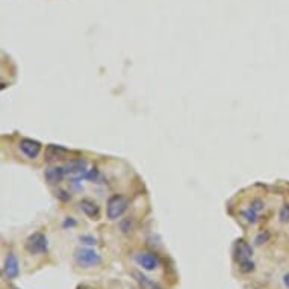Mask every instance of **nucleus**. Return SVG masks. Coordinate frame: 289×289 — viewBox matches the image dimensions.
<instances>
[{"mask_svg":"<svg viewBox=\"0 0 289 289\" xmlns=\"http://www.w3.org/2000/svg\"><path fill=\"white\" fill-rule=\"evenodd\" d=\"M130 204V200L127 195H123V194H114L109 200H108V204H106V215L109 220H118L120 217L124 215V212L127 211Z\"/></svg>","mask_w":289,"mask_h":289,"instance_id":"1","label":"nucleus"},{"mask_svg":"<svg viewBox=\"0 0 289 289\" xmlns=\"http://www.w3.org/2000/svg\"><path fill=\"white\" fill-rule=\"evenodd\" d=\"M73 256H74V262L82 268H93V267H98L101 264V256L93 248L79 247L74 250Z\"/></svg>","mask_w":289,"mask_h":289,"instance_id":"2","label":"nucleus"},{"mask_svg":"<svg viewBox=\"0 0 289 289\" xmlns=\"http://www.w3.org/2000/svg\"><path fill=\"white\" fill-rule=\"evenodd\" d=\"M48 248L47 237L41 232L32 233L26 241V250L31 254H44Z\"/></svg>","mask_w":289,"mask_h":289,"instance_id":"3","label":"nucleus"},{"mask_svg":"<svg viewBox=\"0 0 289 289\" xmlns=\"http://www.w3.org/2000/svg\"><path fill=\"white\" fill-rule=\"evenodd\" d=\"M3 276L6 280H14L20 276V264H18V259L17 256L9 251L5 257V262H3Z\"/></svg>","mask_w":289,"mask_h":289,"instance_id":"4","label":"nucleus"},{"mask_svg":"<svg viewBox=\"0 0 289 289\" xmlns=\"http://www.w3.org/2000/svg\"><path fill=\"white\" fill-rule=\"evenodd\" d=\"M18 148L28 159H37L38 154L41 153V143L31 138H23L18 143Z\"/></svg>","mask_w":289,"mask_h":289,"instance_id":"5","label":"nucleus"},{"mask_svg":"<svg viewBox=\"0 0 289 289\" xmlns=\"http://www.w3.org/2000/svg\"><path fill=\"white\" fill-rule=\"evenodd\" d=\"M65 173L67 174H71V176H84L88 170V161L84 159V157H77V159H71L65 164Z\"/></svg>","mask_w":289,"mask_h":289,"instance_id":"6","label":"nucleus"},{"mask_svg":"<svg viewBox=\"0 0 289 289\" xmlns=\"http://www.w3.org/2000/svg\"><path fill=\"white\" fill-rule=\"evenodd\" d=\"M137 264L144 268L147 271H153L159 267V257L157 254L154 253H150V251H143V253H138L137 257H135Z\"/></svg>","mask_w":289,"mask_h":289,"instance_id":"7","label":"nucleus"},{"mask_svg":"<svg viewBox=\"0 0 289 289\" xmlns=\"http://www.w3.org/2000/svg\"><path fill=\"white\" fill-rule=\"evenodd\" d=\"M233 256H235V260L240 264L242 260H247V259H251L253 256V248L248 242H245L244 240L235 242V247H233Z\"/></svg>","mask_w":289,"mask_h":289,"instance_id":"8","label":"nucleus"},{"mask_svg":"<svg viewBox=\"0 0 289 289\" xmlns=\"http://www.w3.org/2000/svg\"><path fill=\"white\" fill-rule=\"evenodd\" d=\"M81 211L91 220H98L100 218V206L97 204L96 201L90 200V198H84L79 203Z\"/></svg>","mask_w":289,"mask_h":289,"instance_id":"9","label":"nucleus"},{"mask_svg":"<svg viewBox=\"0 0 289 289\" xmlns=\"http://www.w3.org/2000/svg\"><path fill=\"white\" fill-rule=\"evenodd\" d=\"M65 168L64 167H48L44 171V179L50 185H58L59 182H62L64 176H65Z\"/></svg>","mask_w":289,"mask_h":289,"instance_id":"10","label":"nucleus"},{"mask_svg":"<svg viewBox=\"0 0 289 289\" xmlns=\"http://www.w3.org/2000/svg\"><path fill=\"white\" fill-rule=\"evenodd\" d=\"M70 154V151L62 147V145L50 144L46 148V159L48 162H53V161H61V159H65L67 156Z\"/></svg>","mask_w":289,"mask_h":289,"instance_id":"11","label":"nucleus"},{"mask_svg":"<svg viewBox=\"0 0 289 289\" xmlns=\"http://www.w3.org/2000/svg\"><path fill=\"white\" fill-rule=\"evenodd\" d=\"M134 276L137 277V280H138V282H140V283H141V285H143L145 289H154V288H156V285H154V283H153L151 280H148V279H147L145 276H143L141 273H138V271H134Z\"/></svg>","mask_w":289,"mask_h":289,"instance_id":"12","label":"nucleus"},{"mask_svg":"<svg viewBox=\"0 0 289 289\" xmlns=\"http://www.w3.org/2000/svg\"><path fill=\"white\" fill-rule=\"evenodd\" d=\"M242 217L248 221V223H251V224H254L256 221H257V212L256 211H253L251 207H248V209H245V211H242Z\"/></svg>","mask_w":289,"mask_h":289,"instance_id":"13","label":"nucleus"},{"mask_svg":"<svg viewBox=\"0 0 289 289\" xmlns=\"http://www.w3.org/2000/svg\"><path fill=\"white\" fill-rule=\"evenodd\" d=\"M134 229H135L134 218H126V220L121 221V230H123V233H130Z\"/></svg>","mask_w":289,"mask_h":289,"instance_id":"14","label":"nucleus"},{"mask_svg":"<svg viewBox=\"0 0 289 289\" xmlns=\"http://www.w3.org/2000/svg\"><path fill=\"white\" fill-rule=\"evenodd\" d=\"M240 270L242 273H251L254 270V262L251 259L242 260V262H240Z\"/></svg>","mask_w":289,"mask_h":289,"instance_id":"15","label":"nucleus"},{"mask_svg":"<svg viewBox=\"0 0 289 289\" xmlns=\"http://www.w3.org/2000/svg\"><path fill=\"white\" fill-rule=\"evenodd\" d=\"M250 207H251L253 211H256V212H260V211L265 207V203H264L262 198H253L251 203H250Z\"/></svg>","mask_w":289,"mask_h":289,"instance_id":"16","label":"nucleus"},{"mask_svg":"<svg viewBox=\"0 0 289 289\" xmlns=\"http://www.w3.org/2000/svg\"><path fill=\"white\" fill-rule=\"evenodd\" d=\"M279 218L282 223H288L289 221V203L283 204L282 209H280V214H279Z\"/></svg>","mask_w":289,"mask_h":289,"instance_id":"17","label":"nucleus"},{"mask_svg":"<svg viewBox=\"0 0 289 289\" xmlns=\"http://www.w3.org/2000/svg\"><path fill=\"white\" fill-rule=\"evenodd\" d=\"M79 241L82 242L84 245H96L97 244V240L94 237H91V235H82L81 238H79Z\"/></svg>","mask_w":289,"mask_h":289,"instance_id":"18","label":"nucleus"},{"mask_svg":"<svg viewBox=\"0 0 289 289\" xmlns=\"http://www.w3.org/2000/svg\"><path fill=\"white\" fill-rule=\"evenodd\" d=\"M268 240H270V233H268V232H260V233L256 237L254 242H256L257 245H262V244H265Z\"/></svg>","mask_w":289,"mask_h":289,"instance_id":"19","label":"nucleus"},{"mask_svg":"<svg viewBox=\"0 0 289 289\" xmlns=\"http://www.w3.org/2000/svg\"><path fill=\"white\" fill-rule=\"evenodd\" d=\"M68 226H70V227L76 226V221H74V220H73L71 217H68V218H67V220L64 221V227H68Z\"/></svg>","mask_w":289,"mask_h":289,"instance_id":"20","label":"nucleus"},{"mask_svg":"<svg viewBox=\"0 0 289 289\" xmlns=\"http://www.w3.org/2000/svg\"><path fill=\"white\" fill-rule=\"evenodd\" d=\"M283 283H285V286H286V288H289V273L283 276Z\"/></svg>","mask_w":289,"mask_h":289,"instance_id":"21","label":"nucleus"},{"mask_svg":"<svg viewBox=\"0 0 289 289\" xmlns=\"http://www.w3.org/2000/svg\"><path fill=\"white\" fill-rule=\"evenodd\" d=\"M82 289H93V288H82Z\"/></svg>","mask_w":289,"mask_h":289,"instance_id":"22","label":"nucleus"}]
</instances>
